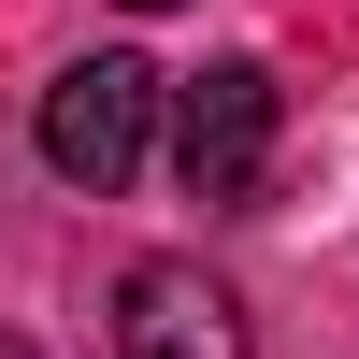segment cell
Segmentation results:
<instances>
[{"instance_id": "2", "label": "cell", "mask_w": 359, "mask_h": 359, "mask_svg": "<svg viewBox=\"0 0 359 359\" xmlns=\"http://www.w3.org/2000/svg\"><path fill=\"white\" fill-rule=\"evenodd\" d=\"M273 72L259 57H216V72L172 86V172H187V201H259V172H273Z\"/></svg>"}, {"instance_id": "4", "label": "cell", "mask_w": 359, "mask_h": 359, "mask_svg": "<svg viewBox=\"0 0 359 359\" xmlns=\"http://www.w3.org/2000/svg\"><path fill=\"white\" fill-rule=\"evenodd\" d=\"M115 15H172V0H115Z\"/></svg>"}, {"instance_id": "1", "label": "cell", "mask_w": 359, "mask_h": 359, "mask_svg": "<svg viewBox=\"0 0 359 359\" xmlns=\"http://www.w3.org/2000/svg\"><path fill=\"white\" fill-rule=\"evenodd\" d=\"M144 144H158V72L144 57H72V72L43 86V172L57 187H86V201H115L144 172Z\"/></svg>"}, {"instance_id": "5", "label": "cell", "mask_w": 359, "mask_h": 359, "mask_svg": "<svg viewBox=\"0 0 359 359\" xmlns=\"http://www.w3.org/2000/svg\"><path fill=\"white\" fill-rule=\"evenodd\" d=\"M0 359H29V345H15V331H0Z\"/></svg>"}, {"instance_id": "3", "label": "cell", "mask_w": 359, "mask_h": 359, "mask_svg": "<svg viewBox=\"0 0 359 359\" xmlns=\"http://www.w3.org/2000/svg\"><path fill=\"white\" fill-rule=\"evenodd\" d=\"M115 359H259V345H245V302L201 259H144L115 287Z\"/></svg>"}]
</instances>
